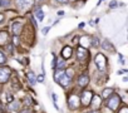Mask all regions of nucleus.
<instances>
[{"mask_svg":"<svg viewBox=\"0 0 128 113\" xmlns=\"http://www.w3.org/2000/svg\"><path fill=\"white\" fill-rule=\"evenodd\" d=\"M20 113H29V110H28V109H24V110H22Z\"/></svg>","mask_w":128,"mask_h":113,"instance_id":"nucleus-33","label":"nucleus"},{"mask_svg":"<svg viewBox=\"0 0 128 113\" xmlns=\"http://www.w3.org/2000/svg\"><path fill=\"white\" fill-rule=\"evenodd\" d=\"M6 50H8L9 53H12V52H13V46H12V44H9V45L6 46Z\"/></svg>","mask_w":128,"mask_h":113,"instance_id":"nucleus-27","label":"nucleus"},{"mask_svg":"<svg viewBox=\"0 0 128 113\" xmlns=\"http://www.w3.org/2000/svg\"><path fill=\"white\" fill-rule=\"evenodd\" d=\"M66 74V72H64L63 69H58L56 72H55V74H54V79H55V82H59V79Z\"/></svg>","mask_w":128,"mask_h":113,"instance_id":"nucleus-13","label":"nucleus"},{"mask_svg":"<svg viewBox=\"0 0 128 113\" xmlns=\"http://www.w3.org/2000/svg\"><path fill=\"white\" fill-rule=\"evenodd\" d=\"M43 79H44V77H43V76H40V77H39V78H38V80H39V82H42V80H43Z\"/></svg>","mask_w":128,"mask_h":113,"instance_id":"nucleus-32","label":"nucleus"},{"mask_svg":"<svg viewBox=\"0 0 128 113\" xmlns=\"http://www.w3.org/2000/svg\"><path fill=\"white\" fill-rule=\"evenodd\" d=\"M48 32H49V28H44V29H43V33H44V34H46Z\"/></svg>","mask_w":128,"mask_h":113,"instance_id":"nucleus-29","label":"nucleus"},{"mask_svg":"<svg viewBox=\"0 0 128 113\" xmlns=\"http://www.w3.org/2000/svg\"><path fill=\"white\" fill-rule=\"evenodd\" d=\"M0 113H2V112H0Z\"/></svg>","mask_w":128,"mask_h":113,"instance_id":"nucleus-35","label":"nucleus"},{"mask_svg":"<svg viewBox=\"0 0 128 113\" xmlns=\"http://www.w3.org/2000/svg\"><path fill=\"white\" fill-rule=\"evenodd\" d=\"M88 83H89V77H88L87 74H82V76L78 78V84H79L80 87H86Z\"/></svg>","mask_w":128,"mask_h":113,"instance_id":"nucleus-10","label":"nucleus"},{"mask_svg":"<svg viewBox=\"0 0 128 113\" xmlns=\"http://www.w3.org/2000/svg\"><path fill=\"white\" fill-rule=\"evenodd\" d=\"M10 69L6 67H0V83H5L10 78Z\"/></svg>","mask_w":128,"mask_h":113,"instance_id":"nucleus-3","label":"nucleus"},{"mask_svg":"<svg viewBox=\"0 0 128 113\" xmlns=\"http://www.w3.org/2000/svg\"><path fill=\"white\" fill-rule=\"evenodd\" d=\"M34 3V0H16V5L20 8V9H26V8H30Z\"/></svg>","mask_w":128,"mask_h":113,"instance_id":"nucleus-7","label":"nucleus"},{"mask_svg":"<svg viewBox=\"0 0 128 113\" xmlns=\"http://www.w3.org/2000/svg\"><path fill=\"white\" fill-rule=\"evenodd\" d=\"M64 66H66V64H64V62H63V60H59L58 64H56V68H58V69H63Z\"/></svg>","mask_w":128,"mask_h":113,"instance_id":"nucleus-22","label":"nucleus"},{"mask_svg":"<svg viewBox=\"0 0 128 113\" xmlns=\"http://www.w3.org/2000/svg\"><path fill=\"white\" fill-rule=\"evenodd\" d=\"M35 16H36V19H38L39 22H42V20L44 19V14H43V12H42L40 9H36V10H35Z\"/></svg>","mask_w":128,"mask_h":113,"instance_id":"nucleus-16","label":"nucleus"},{"mask_svg":"<svg viewBox=\"0 0 128 113\" xmlns=\"http://www.w3.org/2000/svg\"><path fill=\"white\" fill-rule=\"evenodd\" d=\"M112 94H113V89H112V88H108V89H104V90H103L102 97L107 99V98H108V97H110Z\"/></svg>","mask_w":128,"mask_h":113,"instance_id":"nucleus-14","label":"nucleus"},{"mask_svg":"<svg viewBox=\"0 0 128 113\" xmlns=\"http://www.w3.org/2000/svg\"><path fill=\"white\" fill-rule=\"evenodd\" d=\"M56 2H59V3H67L68 0H56Z\"/></svg>","mask_w":128,"mask_h":113,"instance_id":"nucleus-30","label":"nucleus"},{"mask_svg":"<svg viewBox=\"0 0 128 113\" xmlns=\"http://www.w3.org/2000/svg\"><path fill=\"white\" fill-rule=\"evenodd\" d=\"M3 20H4V15L0 14V22H3Z\"/></svg>","mask_w":128,"mask_h":113,"instance_id":"nucleus-31","label":"nucleus"},{"mask_svg":"<svg viewBox=\"0 0 128 113\" xmlns=\"http://www.w3.org/2000/svg\"><path fill=\"white\" fill-rule=\"evenodd\" d=\"M26 77H28V79H29V82H30V83H35L36 78H35V74H34L33 72H29Z\"/></svg>","mask_w":128,"mask_h":113,"instance_id":"nucleus-19","label":"nucleus"},{"mask_svg":"<svg viewBox=\"0 0 128 113\" xmlns=\"http://www.w3.org/2000/svg\"><path fill=\"white\" fill-rule=\"evenodd\" d=\"M92 40H93V45H94V46H98V45H99V40H98L97 38H93Z\"/></svg>","mask_w":128,"mask_h":113,"instance_id":"nucleus-24","label":"nucleus"},{"mask_svg":"<svg viewBox=\"0 0 128 113\" xmlns=\"http://www.w3.org/2000/svg\"><path fill=\"white\" fill-rule=\"evenodd\" d=\"M0 6H2V8L9 6V0H0Z\"/></svg>","mask_w":128,"mask_h":113,"instance_id":"nucleus-20","label":"nucleus"},{"mask_svg":"<svg viewBox=\"0 0 128 113\" xmlns=\"http://www.w3.org/2000/svg\"><path fill=\"white\" fill-rule=\"evenodd\" d=\"M87 56H89L88 50L86 48H83V46H78V49H77V58L79 60H83V59L87 58Z\"/></svg>","mask_w":128,"mask_h":113,"instance_id":"nucleus-6","label":"nucleus"},{"mask_svg":"<svg viewBox=\"0 0 128 113\" xmlns=\"http://www.w3.org/2000/svg\"><path fill=\"white\" fill-rule=\"evenodd\" d=\"M92 98H93V93L92 92H83L82 93V97L79 98V100L82 102V104L83 106H88V104H90V102H92Z\"/></svg>","mask_w":128,"mask_h":113,"instance_id":"nucleus-4","label":"nucleus"},{"mask_svg":"<svg viewBox=\"0 0 128 113\" xmlns=\"http://www.w3.org/2000/svg\"><path fill=\"white\" fill-rule=\"evenodd\" d=\"M22 29H23V24L20 22H15L13 24V33H14V35H19L22 33Z\"/></svg>","mask_w":128,"mask_h":113,"instance_id":"nucleus-9","label":"nucleus"},{"mask_svg":"<svg viewBox=\"0 0 128 113\" xmlns=\"http://www.w3.org/2000/svg\"><path fill=\"white\" fill-rule=\"evenodd\" d=\"M96 64H97V68L99 69V70H104V68H106V66H107V58L103 55V54H100V53H98L97 55H96Z\"/></svg>","mask_w":128,"mask_h":113,"instance_id":"nucleus-2","label":"nucleus"},{"mask_svg":"<svg viewBox=\"0 0 128 113\" xmlns=\"http://www.w3.org/2000/svg\"><path fill=\"white\" fill-rule=\"evenodd\" d=\"M19 107H20L19 102H12V103L9 104V109H12V110H18Z\"/></svg>","mask_w":128,"mask_h":113,"instance_id":"nucleus-18","label":"nucleus"},{"mask_svg":"<svg viewBox=\"0 0 128 113\" xmlns=\"http://www.w3.org/2000/svg\"><path fill=\"white\" fill-rule=\"evenodd\" d=\"M5 60H6V58H5V55L0 52V64H4L5 63Z\"/></svg>","mask_w":128,"mask_h":113,"instance_id":"nucleus-21","label":"nucleus"},{"mask_svg":"<svg viewBox=\"0 0 128 113\" xmlns=\"http://www.w3.org/2000/svg\"><path fill=\"white\" fill-rule=\"evenodd\" d=\"M119 113H128V108H127V107H123V108L120 109Z\"/></svg>","mask_w":128,"mask_h":113,"instance_id":"nucleus-25","label":"nucleus"},{"mask_svg":"<svg viewBox=\"0 0 128 113\" xmlns=\"http://www.w3.org/2000/svg\"><path fill=\"white\" fill-rule=\"evenodd\" d=\"M62 55H63V58H70L72 56V48L70 46H64V49L62 50Z\"/></svg>","mask_w":128,"mask_h":113,"instance_id":"nucleus-11","label":"nucleus"},{"mask_svg":"<svg viewBox=\"0 0 128 113\" xmlns=\"http://www.w3.org/2000/svg\"><path fill=\"white\" fill-rule=\"evenodd\" d=\"M102 46L106 49V50H110V52H113L114 49H113V46H112V44L108 42V40H104L103 42V44H102Z\"/></svg>","mask_w":128,"mask_h":113,"instance_id":"nucleus-15","label":"nucleus"},{"mask_svg":"<svg viewBox=\"0 0 128 113\" xmlns=\"http://www.w3.org/2000/svg\"><path fill=\"white\" fill-rule=\"evenodd\" d=\"M109 6H110V8H116V6H118V3L116 2V0H113V2H110Z\"/></svg>","mask_w":128,"mask_h":113,"instance_id":"nucleus-23","label":"nucleus"},{"mask_svg":"<svg viewBox=\"0 0 128 113\" xmlns=\"http://www.w3.org/2000/svg\"><path fill=\"white\" fill-rule=\"evenodd\" d=\"M59 83H60V86H63V87L69 86V83H70V78H69L67 74H64V76L59 79Z\"/></svg>","mask_w":128,"mask_h":113,"instance_id":"nucleus-12","label":"nucleus"},{"mask_svg":"<svg viewBox=\"0 0 128 113\" xmlns=\"http://www.w3.org/2000/svg\"><path fill=\"white\" fill-rule=\"evenodd\" d=\"M6 100H9V102H13V97H12V96H6Z\"/></svg>","mask_w":128,"mask_h":113,"instance_id":"nucleus-28","label":"nucleus"},{"mask_svg":"<svg viewBox=\"0 0 128 113\" xmlns=\"http://www.w3.org/2000/svg\"><path fill=\"white\" fill-rule=\"evenodd\" d=\"M18 44H19V39H18V36L15 35V36H14V45H18Z\"/></svg>","mask_w":128,"mask_h":113,"instance_id":"nucleus-26","label":"nucleus"},{"mask_svg":"<svg viewBox=\"0 0 128 113\" xmlns=\"http://www.w3.org/2000/svg\"><path fill=\"white\" fill-rule=\"evenodd\" d=\"M79 97L76 96V94H70L69 98H68V104H69V108L70 109H77L78 106H79Z\"/></svg>","mask_w":128,"mask_h":113,"instance_id":"nucleus-5","label":"nucleus"},{"mask_svg":"<svg viewBox=\"0 0 128 113\" xmlns=\"http://www.w3.org/2000/svg\"><path fill=\"white\" fill-rule=\"evenodd\" d=\"M9 40V35L6 32H0V46H4L5 44H8Z\"/></svg>","mask_w":128,"mask_h":113,"instance_id":"nucleus-8","label":"nucleus"},{"mask_svg":"<svg viewBox=\"0 0 128 113\" xmlns=\"http://www.w3.org/2000/svg\"><path fill=\"white\" fill-rule=\"evenodd\" d=\"M92 100H93V102H90V103H93L94 107H99V104H100V98H99L98 96H93Z\"/></svg>","mask_w":128,"mask_h":113,"instance_id":"nucleus-17","label":"nucleus"},{"mask_svg":"<svg viewBox=\"0 0 128 113\" xmlns=\"http://www.w3.org/2000/svg\"><path fill=\"white\" fill-rule=\"evenodd\" d=\"M120 104V98L118 94H112L109 98H107V107L112 110H117Z\"/></svg>","mask_w":128,"mask_h":113,"instance_id":"nucleus-1","label":"nucleus"},{"mask_svg":"<svg viewBox=\"0 0 128 113\" xmlns=\"http://www.w3.org/2000/svg\"><path fill=\"white\" fill-rule=\"evenodd\" d=\"M58 15H60V16H62V15H64V12H59V13H58Z\"/></svg>","mask_w":128,"mask_h":113,"instance_id":"nucleus-34","label":"nucleus"}]
</instances>
